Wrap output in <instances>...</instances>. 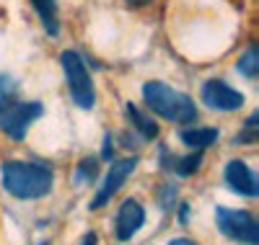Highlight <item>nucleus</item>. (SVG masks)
<instances>
[{
    "label": "nucleus",
    "instance_id": "f3484780",
    "mask_svg": "<svg viewBox=\"0 0 259 245\" xmlns=\"http://www.w3.org/2000/svg\"><path fill=\"white\" fill-rule=\"evenodd\" d=\"M256 121H259V114L254 111V114L246 119V124H244V132L233 137V145H251V142H256Z\"/></svg>",
    "mask_w": 259,
    "mask_h": 245
},
{
    "label": "nucleus",
    "instance_id": "0eeeda50",
    "mask_svg": "<svg viewBox=\"0 0 259 245\" xmlns=\"http://www.w3.org/2000/svg\"><path fill=\"white\" fill-rule=\"evenodd\" d=\"M202 101L215 111H236L244 106V93L231 88L226 80H207L202 85Z\"/></svg>",
    "mask_w": 259,
    "mask_h": 245
},
{
    "label": "nucleus",
    "instance_id": "4468645a",
    "mask_svg": "<svg viewBox=\"0 0 259 245\" xmlns=\"http://www.w3.org/2000/svg\"><path fill=\"white\" fill-rule=\"evenodd\" d=\"M236 70H239L244 78H256V73H259V52H256L254 47L246 49V52L241 54L239 65H236Z\"/></svg>",
    "mask_w": 259,
    "mask_h": 245
},
{
    "label": "nucleus",
    "instance_id": "f03ea898",
    "mask_svg": "<svg viewBox=\"0 0 259 245\" xmlns=\"http://www.w3.org/2000/svg\"><path fill=\"white\" fill-rule=\"evenodd\" d=\"M143 98L148 103L150 111L166 121H174V124H192L197 121V106L192 103V98L187 93H179L174 88H168L161 80H150L143 85Z\"/></svg>",
    "mask_w": 259,
    "mask_h": 245
},
{
    "label": "nucleus",
    "instance_id": "20e7f679",
    "mask_svg": "<svg viewBox=\"0 0 259 245\" xmlns=\"http://www.w3.org/2000/svg\"><path fill=\"white\" fill-rule=\"evenodd\" d=\"M215 219L223 235H228L231 240H239L246 245H259V222L254 219V214L244 212V209H228V207H218L215 209Z\"/></svg>",
    "mask_w": 259,
    "mask_h": 245
},
{
    "label": "nucleus",
    "instance_id": "ddd939ff",
    "mask_svg": "<svg viewBox=\"0 0 259 245\" xmlns=\"http://www.w3.org/2000/svg\"><path fill=\"white\" fill-rule=\"evenodd\" d=\"M31 6L36 8L39 18H41V26L50 36L60 34V18H57V0H31Z\"/></svg>",
    "mask_w": 259,
    "mask_h": 245
},
{
    "label": "nucleus",
    "instance_id": "39448f33",
    "mask_svg": "<svg viewBox=\"0 0 259 245\" xmlns=\"http://www.w3.org/2000/svg\"><path fill=\"white\" fill-rule=\"evenodd\" d=\"M45 114V106L39 101H26V103H11L8 108L0 111V129L6 132L11 140H24L26 129Z\"/></svg>",
    "mask_w": 259,
    "mask_h": 245
},
{
    "label": "nucleus",
    "instance_id": "1a4fd4ad",
    "mask_svg": "<svg viewBox=\"0 0 259 245\" xmlns=\"http://www.w3.org/2000/svg\"><path fill=\"white\" fill-rule=\"evenodd\" d=\"M226 183L236 191V194H241V196H249L254 199L259 194V183H256V175L251 173V168L244 163V160H231L226 165Z\"/></svg>",
    "mask_w": 259,
    "mask_h": 245
},
{
    "label": "nucleus",
    "instance_id": "dca6fc26",
    "mask_svg": "<svg viewBox=\"0 0 259 245\" xmlns=\"http://www.w3.org/2000/svg\"><path fill=\"white\" fill-rule=\"evenodd\" d=\"M16 91H18L16 80H13L11 75H6V73H0V111H3V108H8V106L13 103V98H16Z\"/></svg>",
    "mask_w": 259,
    "mask_h": 245
},
{
    "label": "nucleus",
    "instance_id": "f8f14e48",
    "mask_svg": "<svg viewBox=\"0 0 259 245\" xmlns=\"http://www.w3.org/2000/svg\"><path fill=\"white\" fill-rule=\"evenodd\" d=\"M124 111H127V119H130V124H133V129L140 132V137H143V140L150 142V140H156V137H158V124L150 119V116H145L135 103H127Z\"/></svg>",
    "mask_w": 259,
    "mask_h": 245
},
{
    "label": "nucleus",
    "instance_id": "f257e3e1",
    "mask_svg": "<svg viewBox=\"0 0 259 245\" xmlns=\"http://www.w3.org/2000/svg\"><path fill=\"white\" fill-rule=\"evenodd\" d=\"M55 175L47 165L8 160L3 163V186L16 199H41L52 191Z\"/></svg>",
    "mask_w": 259,
    "mask_h": 245
},
{
    "label": "nucleus",
    "instance_id": "aec40b11",
    "mask_svg": "<svg viewBox=\"0 0 259 245\" xmlns=\"http://www.w3.org/2000/svg\"><path fill=\"white\" fill-rule=\"evenodd\" d=\"M168 245H197V242L189 240V237H177V240H171Z\"/></svg>",
    "mask_w": 259,
    "mask_h": 245
},
{
    "label": "nucleus",
    "instance_id": "9d476101",
    "mask_svg": "<svg viewBox=\"0 0 259 245\" xmlns=\"http://www.w3.org/2000/svg\"><path fill=\"white\" fill-rule=\"evenodd\" d=\"M218 137H221V132L212 129V127H192V129H182L179 132V140L187 147H192V150H205Z\"/></svg>",
    "mask_w": 259,
    "mask_h": 245
},
{
    "label": "nucleus",
    "instance_id": "9b49d317",
    "mask_svg": "<svg viewBox=\"0 0 259 245\" xmlns=\"http://www.w3.org/2000/svg\"><path fill=\"white\" fill-rule=\"evenodd\" d=\"M161 165L166 168V170H174L177 175H192L194 170L200 168V163H202V155H200V150L197 152H192V155H187V158H171L168 155V150L166 147H161Z\"/></svg>",
    "mask_w": 259,
    "mask_h": 245
},
{
    "label": "nucleus",
    "instance_id": "a211bd4d",
    "mask_svg": "<svg viewBox=\"0 0 259 245\" xmlns=\"http://www.w3.org/2000/svg\"><path fill=\"white\" fill-rule=\"evenodd\" d=\"M163 209H171V204H174V199H177V189L171 186V183H163Z\"/></svg>",
    "mask_w": 259,
    "mask_h": 245
},
{
    "label": "nucleus",
    "instance_id": "7ed1b4c3",
    "mask_svg": "<svg viewBox=\"0 0 259 245\" xmlns=\"http://www.w3.org/2000/svg\"><path fill=\"white\" fill-rule=\"evenodd\" d=\"M62 70H65V80H68V91L70 98L78 108H94L96 106V91H94V80L89 75L83 57L75 49H65L60 54Z\"/></svg>",
    "mask_w": 259,
    "mask_h": 245
},
{
    "label": "nucleus",
    "instance_id": "2eb2a0df",
    "mask_svg": "<svg viewBox=\"0 0 259 245\" xmlns=\"http://www.w3.org/2000/svg\"><path fill=\"white\" fill-rule=\"evenodd\" d=\"M99 175V160L96 158H83L80 165L75 168V183H94V178Z\"/></svg>",
    "mask_w": 259,
    "mask_h": 245
},
{
    "label": "nucleus",
    "instance_id": "412c9836",
    "mask_svg": "<svg viewBox=\"0 0 259 245\" xmlns=\"http://www.w3.org/2000/svg\"><path fill=\"white\" fill-rule=\"evenodd\" d=\"M124 3H130V6H148L150 0H124Z\"/></svg>",
    "mask_w": 259,
    "mask_h": 245
},
{
    "label": "nucleus",
    "instance_id": "6e6552de",
    "mask_svg": "<svg viewBox=\"0 0 259 245\" xmlns=\"http://www.w3.org/2000/svg\"><path fill=\"white\" fill-rule=\"evenodd\" d=\"M145 222V209L138 199H124L119 212H117V219H114V237L127 242L130 237H135V232L143 227Z\"/></svg>",
    "mask_w": 259,
    "mask_h": 245
},
{
    "label": "nucleus",
    "instance_id": "423d86ee",
    "mask_svg": "<svg viewBox=\"0 0 259 245\" xmlns=\"http://www.w3.org/2000/svg\"><path fill=\"white\" fill-rule=\"evenodd\" d=\"M138 168V158H124V160H112V168L109 173H106L104 178V183L99 186L96 196L91 199V209H101L106 207V202L122 189V183L130 178V173H133Z\"/></svg>",
    "mask_w": 259,
    "mask_h": 245
},
{
    "label": "nucleus",
    "instance_id": "6ab92c4d",
    "mask_svg": "<svg viewBox=\"0 0 259 245\" xmlns=\"http://www.w3.org/2000/svg\"><path fill=\"white\" fill-rule=\"evenodd\" d=\"M96 240H99V237H96V232H89V235H85V237L80 240V245H96Z\"/></svg>",
    "mask_w": 259,
    "mask_h": 245
}]
</instances>
